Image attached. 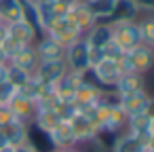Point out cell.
I'll return each instance as SVG.
<instances>
[{
    "label": "cell",
    "instance_id": "obj_1",
    "mask_svg": "<svg viewBox=\"0 0 154 152\" xmlns=\"http://www.w3.org/2000/svg\"><path fill=\"white\" fill-rule=\"evenodd\" d=\"M89 53H91V49H89V45L85 42V38H78V40H74L72 45H68V47H66V55H63L68 70H70V72L85 74V72L91 68Z\"/></svg>",
    "mask_w": 154,
    "mask_h": 152
},
{
    "label": "cell",
    "instance_id": "obj_2",
    "mask_svg": "<svg viewBox=\"0 0 154 152\" xmlns=\"http://www.w3.org/2000/svg\"><path fill=\"white\" fill-rule=\"evenodd\" d=\"M108 23L112 26V42H116L125 53L141 45L135 21H108Z\"/></svg>",
    "mask_w": 154,
    "mask_h": 152
},
{
    "label": "cell",
    "instance_id": "obj_3",
    "mask_svg": "<svg viewBox=\"0 0 154 152\" xmlns=\"http://www.w3.org/2000/svg\"><path fill=\"white\" fill-rule=\"evenodd\" d=\"M125 131L137 135L146 146H154V118H152V110L139 112L135 116H129Z\"/></svg>",
    "mask_w": 154,
    "mask_h": 152
},
{
    "label": "cell",
    "instance_id": "obj_4",
    "mask_svg": "<svg viewBox=\"0 0 154 152\" xmlns=\"http://www.w3.org/2000/svg\"><path fill=\"white\" fill-rule=\"evenodd\" d=\"M118 108L122 110V114L129 118V116H135L139 112H148L152 110V97L146 89H139L135 93H129V95H120V104Z\"/></svg>",
    "mask_w": 154,
    "mask_h": 152
},
{
    "label": "cell",
    "instance_id": "obj_5",
    "mask_svg": "<svg viewBox=\"0 0 154 152\" xmlns=\"http://www.w3.org/2000/svg\"><path fill=\"white\" fill-rule=\"evenodd\" d=\"M49 38H53L55 42H59L63 49L68 47V45H72L74 40H78V38H82V34H80V30L68 19V17H63V19H57V21H53V26L45 32Z\"/></svg>",
    "mask_w": 154,
    "mask_h": 152
},
{
    "label": "cell",
    "instance_id": "obj_6",
    "mask_svg": "<svg viewBox=\"0 0 154 152\" xmlns=\"http://www.w3.org/2000/svg\"><path fill=\"white\" fill-rule=\"evenodd\" d=\"M68 123H70V129H72V133H74L78 146H87L89 141H93V139L97 137V127H95V123H93L85 112L74 114Z\"/></svg>",
    "mask_w": 154,
    "mask_h": 152
},
{
    "label": "cell",
    "instance_id": "obj_7",
    "mask_svg": "<svg viewBox=\"0 0 154 152\" xmlns=\"http://www.w3.org/2000/svg\"><path fill=\"white\" fill-rule=\"evenodd\" d=\"M66 72H68L66 59H53V61H40L34 70V76L45 85H55Z\"/></svg>",
    "mask_w": 154,
    "mask_h": 152
},
{
    "label": "cell",
    "instance_id": "obj_8",
    "mask_svg": "<svg viewBox=\"0 0 154 152\" xmlns=\"http://www.w3.org/2000/svg\"><path fill=\"white\" fill-rule=\"evenodd\" d=\"M127 59H129V66L133 72L137 74H148L152 70V61H154V55H152V47H146V45H137L135 49H131L127 53Z\"/></svg>",
    "mask_w": 154,
    "mask_h": 152
},
{
    "label": "cell",
    "instance_id": "obj_9",
    "mask_svg": "<svg viewBox=\"0 0 154 152\" xmlns=\"http://www.w3.org/2000/svg\"><path fill=\"white\" fill-rule=\"evenodd\" d=\"M7 36L13 38L15 42H19L21 47H32L38 40L40 34L36 32L34 26H30L26 19H21V21H15V23H9L7 26Z\"/></svg>",
    "mask_w": 154,
    "mask_h": 152
},
{
    "label": "cell",
    "instance_id": "obj_10",
    "mask_svg": "<svg viewBox=\"0 0 154 152\" xmlns=\"http://www.w3.org/2000/svg\"><path fill=\"white\" fill-rule=\"evenodd\" d=\"M82 38L89 45V49H106L112 42V26L108 21H97L93 28L85 32Z\"/></svg>",
    "mask_w": 154,
    "mask_h": 152
},
{
    "label": "cell",
    "instance_id": "obj_11",
    "mask_svg": "<svg viewBox=\"0 0 154 152\" xmlns=\"http://www.w3.org/2000/svg\"><path fill=\"white\" fill-rule=\"evenodd\" d=\"M34 51H36V57L38 61H53V59H63L66 55V49L55 42L53 38H49L47 34H40L38 40L34 42Z\"/></svg>",
    "mask_w": 154,
    "mask_h": 152
},
{
    "label": "cell",
    "instance_id": "obj_12",
    "mask_svg": "<svg viewBox=\"0 0 154 152\" xmlns=\"http://www.w3.org/2000/svg\"><path fill=\"white\" fill-rule=\"evenodd\" d=\"M110 152H154V146H146L137 135H133L129 131H122L112 141Z\"/></svg>",
    "mask_w": 154,
    "mask_h": 152
},
{
    "label": "cell",
    "instance_id": "obj_13",
    "mask_svg": "<svg viewBox=\"0 0 154 152\" xmlns=\"http://www.w3.org/2000/svg\"><path fill=\"white\" fill-rule=\"evenodd\" d=\"M47 135H49V141H51V146H53L55 150L78 146V141H76V137H74V133H72L68 120H61V123H59L55 129H51Z\"/></svg>",
    "mask_w": 154,
    "mask_h": 152
},
{
    "label": "cell",
    "instance_id": "obj_14",
    "mask_svg": "<svg viewBox=\"0 0 154 152\" xmlns=\"http://www.w3.org/2000/svg\"><path fill=\"white\" fill-rule=\"evenodd\" d=\"M9 108H11V112L15 114L17 120H21V123H26V125H32V120H34V116H36V104H34L32 99H28V97H23V95L17 93V95L9 101Z\"/></svg>",
    "mask_w": 154,
    "mask_h": 152
},
{
    "label": "cell",
    "instance_id": "obj_15",
    "mask_svg": "<svg viewBox=\"0 0 154 152\" xmlns=\"http://www.w3.org/2000/svg\"><path fill=\"white\" fill-rule=\"evenodd\" d=\"M78 30H80V34L85 36V32L89 30V28H93L97 21L93 19V15H91V11L87 9V5L85 2H76V5H72L70 9H68V15H66Z\"/></svg>",
    "mask_w": 154,
    "mask_h": 152
},
{
    "label": "cell",
    "instance_id": "obj_16",
    "mask_svg": "<svg viewBox=\"0 0 154 152\" xmlns=\"http://www.w3.org/2000/svg\"><path fill=\"white\" fill-rule=\"evenodd\" d=\"M139 89H146V76L137 74V72H125V74H120V78L114 85V91L118 95H129V93H135Z\"/></svg>",
    "mask_w": 154,
    "mask_h": 152
},
{
    "label": "cell",
    "instance_id": "obj_17",
    "mask_svg": "<svg viewBox=\"0 0 154 152\" xmlns=\"http://www.w3.org/2000/svg\"><path fill=\"white\" fill-rule=\"evenodd\" d=\"M0 131L5 133L9 146H21V144H28V131H30V125L21 123V120H13L5 127H0Z\"/></svg>",
    "mask_w": 154,
    "mask_h": 152
},
{
    "label": "cell",
    "instance_id": "obj_18",
    "mask_svg": "<svg viewBox=\"0 0 154 152\" xmlns=\"http://www.w3.org/2000/svg\"><path fill=\"white\" fill-rule=\"evenodd\" d=\"M95 21H110L116 9V0H82Z\"/></svg>",
    "mask_w": 154,
    "mask_h": 152
},
{
    "label": "cell",
    "instance_id": "obj_19",
    "mask_svg": "<svg viewBox=\"0 0 154 152\" xmlns=\"http://www.w3.org/2000/svg\"><path fill=\"white\" fill-rule=\"evenodd\" d=\"M9 64H11V66H17V68H21V70H26V72H30V74H34V70H36V66H38L40 61H38L36 51H34V45H32V47H21L19 53H15V55L9 59Z\"/></svg>",
    "mask_w": 154,
    "mask_h": 152
},
{
    "label": "cell",
    "instance_id": "obj_20",
    "mask_svg": "<svg viewBox=\"0 0 154 152\" xmlns=\"http://www.w3.org/2000/svg\"><path fill=\"white\" fill-rule=\"evenodd\" d=\"M0 19L2 23H15L23 19V5L21 0H0Z\"/></svg>",
    "mask_w": 154,
    "mask_h": 152
},
{
    "label": "cell",
    "instance_id": "obj_21",
    "mask_svg": "<svg viewBox=\"0 0 154 152\" xmlns=\"http://www.w3.org/2000/svg\"><path fill=\"white\" fill-rule=\"evenodd\" d=\"M137 32H139V40L146 47H154V17L152 13H141L135 21Z\"/></svg>",
    "mask_w": 154,
    "mask_h": 152
},
{
    "label": "cell",
    "instance_id": "obj_22",
    "mask_svg": "<svg viewBox=\"0 0 154 152\" xmlns=\"http://www.w3.org/2000/svg\"><path fill=\"white\" fill-rule=\"evenodd\" d=\"M141 13L137 11L133 0H116V9L110 21H137Z\"/></svg>",
    "mask_w": 154,
    "mask_h": 152
},
{
    "label": "cell",
    "instance_id": "obj_23",
    "mask_svg": "<svg viewBox=\"0 0 154 152\" xmlns=\"http://www.w3.org/2000/svg\"><path fill=\"white\" fill-rule=\"evenodd\" d=\"M30 72H26V70H21V68H17V66H11L9 64V68H7V80L15 87V89H21L28 80H30Z\"/></svg>",
    "mask_w": 154,
    "mask_h": 152
},
{
    "label": "cell",
    "instance_id": "obj_24",
    "mask_svg": "<svg viewBox=\"0 0 154 152\" xmlns=\"http://www.w3.org/2000/svg\"><path fill=\"white\" fill-rule=\"evenodd\" d=\"M15 95H17V89H15L9 80L0 82V106H9V101H11Z\"/></svg>",
    "mask_w": 154,
    "mask_h": 152
},
{
    "label": "cell",
    "instance_id": "obj_25",
    "mask_svg": "<svg viewBox=\"0 0 154 152\" xmlns=\"http://www.w3.org/2000/svg\"><path fill=\"white\" fill-rule=\"evenodd\" d=\"M13 120H17V118H15V114L11 112V108H9V106H0V127H5V125H9V123H13Z\"/></svg>",
    "mask_w": 154,
    "mask_h": 152
},
{
    "label": "cell",
    "instance_id": "obj_26",
    "mask_svg": "<svg viewBox=\"0 0 154 152\" xmlns=\"http://www.w3.org/2000/svg\"><path fill=\"white\" fill-rule=\"evenodd\" d=\"M139 13H152L154 11V0H133Z\"/></svg>",
    "mask_w": 154,
    "mask_h": 152
},
{
    "label": "cell",
    "instance_id": "obj_27",
    "mask_svg": "<svg viewBox=\"0 0 154 152\" xmlns=\"http://www.w3.org/2000/svg\"><path fill=\"white\" fill-rule=\"evenodd\" d=\"M13 152H34V148L30 144H21V146H13Z\"/></svg>",
    "mask_w": 154,
    "mask_h": 152
},
{
    "label": "cell",
    "instance_id": "obj_28",
    "mask_svg": "<svg viewBox=\"0 0 154 152\" xmlns=\"http://www.w3.org/2000/svg\"><path fill=\"white\" fill-rule=\"evenodd\" d=\"M53 152H85L82 146H72V148H61V150H53Z\"/></svg>",
    "mask_w": 154,
    "mask_h": 152
},
{
    "label": "cell",
    "instance_id": "obj_29",
    "mask_svg": "<svg viewBox=\"0 0 154 152\" xmlns=\"http://www.w3.org/2000/svg\"><path fill=\"white\" fill-rule=\"evenodd\" d=\"M7 68H9V64H2V66H0V82L7 80Z\"/></svg>",
    "mask_w": 154,
    "mask_h": 152
},
{
    "label": "cell",
    "instance_id": "obj_30",
    "mask_svg": "<svg viewBox=\"0 0 154 152\" xmlns=\"http://www.w3.org/2000/svg\"><path fill=\"white\" fill-rule=\"evenodd\" d=\"M7 146H9V141H7V137H5V133H2V131H0V152H2V150H5Z\"/></svg>",
    "mask_w": 154,
    "mask_h": 152
},
{
    "label": "cell",
    "instance_id": "obj_31",
    "mask_svg": "<svg viewBox=\"0 0 154 152\" xmlns=\"http://www.w3.org/2000/svg\"><path fill=\"white\" fill-rule=\"evenodd\" d=\"M7 38V23H0V42Z\"/></svg>",
    "mask_w": 154,
    "mask_h": 152
},
{
    "label": "cell",
    "instance_id": "obj_32",
    "mask_svg": "<svg viewBox=\"0 0 154 152\" xmlns=\"http://www.w3.org/2000/svg\"><path fill=\"white\" fill-rule=\"evenodd\" d=\"M57 2H61V5H66V7H72V5H76V2H82V0H57Z\"/></svg>",
    "mask_w": 154,
    "mask_h": 152
},
{
    "label": "cell",
    "instance_id": "obj_33",
    "mask_svg": "<svg viewBox=\"0 0 154 152\" xmlns=\"http://www.w3.org/2000/svg\"><path fill=\"white\" fill-rule=\"evenodd\" d=\"M2 64H9V61H7V57H5V53H2V49H0V66H2Z\"/></svg>",
    "mask_w": 154,
    "mask_h": 152
},
{
    "label": "cell",
    "instance_id": "obj_34",
    "mask_svg": "<svg viewBox=\"0 0 154 152\" xmlns=\"http://www.w3.org/2000/svg\"><path fill=\"white\" fill-rule=\"evenodd\" d=\"M0 23H2V19H0Z\"/></svg>",
    "mask_w": 154,
    "mask_h": 152
}]
</instances>
